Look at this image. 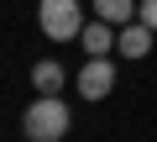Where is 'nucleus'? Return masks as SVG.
Masks as SVG:
<instances>
[{
  "label": "nucleus",
  "mask_w": 157,
  "mask_h": 142,
  "mask_svg": "<svg viewBox=\"0 0 157 142\" xmlns=\"http://www.w3.org/2000/svg\"><path fill=\"white\" fill-rule=\"evenodd\" d=\"M21 132H26V142H58V137L68 132V105H63V95H37V100L26 105V116H21Z\"/></svg>",
  "instance_id": "obj_1"
},
{
  "label": "nucleus",
  "mask_w": 157,
  "mask_h": 142,
  "mask_svg": "<svg viewBox=\"0 0 157 142\" xmlns=\"http://www.w3.org/2000/svg\"><path fill=\"white\" fill-rule=\"evenodd\" d=\"M78 95L84 100H105L110 90H115V58H89L84 68H78Z\"/></svg>",
  "instance_id": "obj_3"
},
{
  "label": "nucleus",
  "mask_w": 157,
  "mask_h": 142,
  "mask_svg": "<svg viewBox=\"0 0 157 142\" xmlns=\"http://www.w3.org/2000/svg\"><path fill=\"white\" fill-rule=\"evenodd\" d=\"M37 26L52 42H78L89 21H84V6L78 0H37Z\"/></svg>",
  "instance_id": "obj_2"
},
{
  "label": "nucleus",
  "mask_w": 157,
  "mask_h": 142,
  "mask_svg": "<svg viewBox=\"0 0 157 142\" xmlns=\"http://www.w3.org/2000/svg\"><path fill=\"white\" fill-rule=\"evenodd\" d=\"M32 84H37V95H58V90L68 84V74H63L58 58H37V63H32Z\"/></svg>",
  "instance_id": "obj_6"
},
{
  "label": "nucleus",
  "mask_w": 157,
  "mask_h": 142,
  "mask_svg": "<svg viewBox=\"0 0 157 142\" xmlns=\"http://www.w3.org/2000/svg\"><path fill=\"white\" fill-rule=\"evenodd\" d=\"M94 16L110 21V26H131L141 16V0H94Z\"/></svg>",
  "instance_id": "obj_7"
},
{
  "label": "nucleus",
  "mask_w": 157,
  "mask_h": 142,
  "mask_svg": "<svg viewBox=\"0 0 157 142\" xmlns=\"http://www.w3.org/2000/svg\"><path fill=\"white\" fill-rule=\"evenodd\" d=\"M115 42H121V26L100 21V16H94V21L84 26V37H78V47H84L89 58H110V53H115Z\"/></svg>",
  "instance_id": "obj_4"
},
{
  "label": "nucleus",
  "mask_w": 157,
  "mask_h": 142,
  "mask_svg": "<svg viewBox=\"0 0 157 142\" xmlns=\"http://www.w3.org/2000/svg\"><path fill=\"white\" fill-rule=\"evenodd\" d=\"M136 21H147V26L157 32V0H141V16H136Z\"/></svg>",
  "instance_id": "obj_8"
},
{
  "label": "nucleus",
  "mask_w": 157,
  "mask_h": 142,
  "mask_svg": "<svg viewBox=\"0 0 157 142\" xmlns=\"http://www.w3.org/2000/svg\"><path fill=\"white\" fill-rule=\"evenodd\" d=\"M152 42H157V32H152L147 21H131V26H121L115 53H121V58H147V53H152Z\"/></svg>",
  "instance_id": "obj_5"
}]
</instances>
